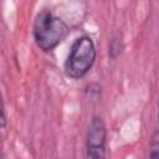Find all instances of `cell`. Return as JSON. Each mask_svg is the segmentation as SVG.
<instances>
[{"instance_id":"1","label":"cell","mask_w":159,"mask_h":159,"mask_svg":"<svg viewBox=\"0 0 159 159\" xmlns=\"http://www.w3.org/2000/svg\"><path fill=\"white\" fill-rule=\"evenodd\" d=\"M68 25L48 9L37 12L32 25L35 43L43 52H50L57 47L68 35Z\"/></svg>"},{"instance_id":"2","label":"cell","mask_w":159,"mask_h":159,"mask_svg":"<svg viewBox=\"0 0 159 159\" xmlns=\"http://www.w3.org/2000/svg\"><path fill=\"white\" fill-rule=\"evenodd\" d=\"M96 46L88 35L77 37L70 48L68 56L65 62V73L72 80L84 77L92 68L96 61Z\"/></svg>"},{"instance_id":"3","label":"cell","mask_w":159,"mask_h":159,"mask_svg":"<svg viewBox=\"0 0 159 159\" xmlns=\"http://www.w3.org/2000/svg\"><path fill=\"white\" fill-rule=\"evenodd\" d=\"M86 159H107V127L99 116H93L88 124Z\"/></svg>"},{"instance_id":"4","label":"cell","mask_w":159,"mask_h":159,"mask_svg":"<svg viewBox=\"0 0 159 159\" xmlns=\"http://www.w3.org/2000/svg\"><path fill=\"white\" fill-rule=\"evenodd\" d=\"M149 159H159V133L154 129L149 143Z\"/></svg>"},{"instance_id":"5","label":"cell","mask_w":159,"mask_h":159,"mask_svg":"<svg viewBox=\"0 0 159 159\" xmlns=\"http://www.w3.org/2000/svg\"><path fill=\"white\" fill-rule=\"evenodd\" d=\"M122 50H123V42L119 37H113L108 45V55L114 60L117 58L120 53H122Z\"/></svg>"},{"instance_id":"6","label":"cell","mask_w":159,"mask_h":159,"mask_svg":"<svg viewBox=\"0 0 159 159\" xmlns=\"http://www.w3.org/2000/svg\"><path fill=\"white\" fill-rule=\"evenodd\" d=\"M6 124H7V116H6V111H5L4 97H2V93L0 91V129L5 128Z\"/></svg>"},{"instance_id":"7","label":"cell","mask_w":159,"mask_h":159,"mask_svg":"<svg viewBox=\"0 0 159 159\" xmlns=\"http://www.w3.org/2000/svg\"><path fill=\"white\" fill-rule=\"evenodd\" d=\"M0 159H6V158H5V155H4V153H2L1 150H0Z\"/></svg>"}]
</instances>
